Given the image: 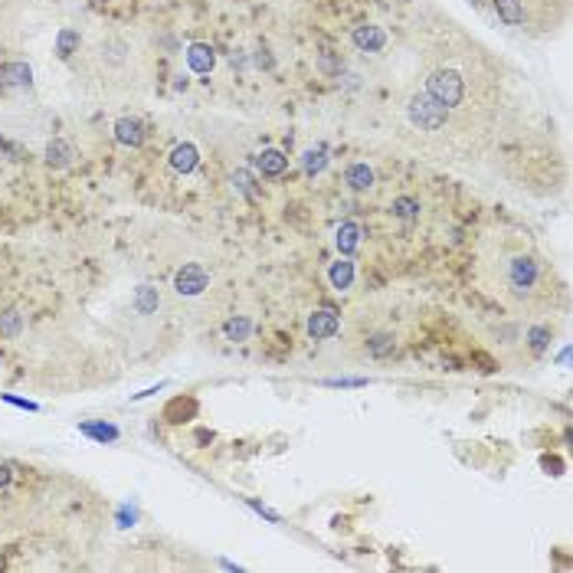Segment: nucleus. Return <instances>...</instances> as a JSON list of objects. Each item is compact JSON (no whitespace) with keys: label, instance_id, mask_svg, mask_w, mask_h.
Returning <instances> with one entry per match:
<instances>
[{"label":"nucleus","instance_id":"f257e3e1","mask_svg":"<svg viewBox=\"0 0 573 573\" xmlns=\"http://www.w3.org/2000/svg\"><path fill=\"white\" fill-rule=\"evenodd\" d=\"M492 291L501 301L515 308H537L550 299V272L541 256L521 246H505L498 249L492 262Z\"/></svg>","mask_w":573,"mask_h":573},{"label":"nucleus","instance_id":"f03ea898","mask_svg":"<svg viewBox=\"0 0 573 573\" xmlns=\"http://www.w3.org/2000/svg\"><path fill=\"white\" fill-rule=\"evenodd\" d=\"M426 96L433 102H439L443 108H455L465 98V82L455 69H436V73L426 79Z\"/></svg>","mask_w":573,"mask_h":573},{"label":"nucleus","instance_id":"7ed1b4c3","mask_svg":"<svg viewBox=\"0 0 573 573\" xmlns=\"http://www.w3.org/2000/svg\"><path fill=\"white\" fill-rule=\"evenodd\" d=\"M445 118H449V108H443L439 102H433V98L423 92V96H416L410 102V121L416 125V128L423 131H439L445 125Z\"/></svg>","mask_w":573,"mask_h":573},{"label":"nucleus","instance_id":"20e7f679","mask_svg":"<svg viewBox=\"0 0 573 573\" xmlns=\"http://www.w3.org/2000/svg\"><path fill=\"white\" fill-rule=\"evenodd\" d=\"M207 285H210V275H207V269H203L200 262H184L177 279H174V289H177L180 295H200Z\"/></svg>","mask_w":573,"mask_h":573},{"label":"nucleus","instance_id":"39448f33","mask_svg":"<svg viewBox=\"0 0 573 573\" xmlns=\"http://www.w3.org/2000/svg\"><path fill=\"white\" fill-rule=\"evenodd\" d=\"M338 328H341V321H338V315H334L331 308H324V311H315V315L308 318V334H311L315 341L334 338V334H338Z\"/></svg>","mask_w":573,"mask_h":573},{"label":"nucleus","instance_id":"423d86ee","mask_svg":"<svg viewBox=\"0 0 573 573\" xmlns=\"http://www.w3.org/2000/svg\"><path fill=\"white\" fill-rule=\"evenodd\" d=\"M354 43L361 49H367V53H380V49L387 46V33L380 30V26H357Z\"/></svg>","mask_w":573,"mask_h":573},{"label":"nucleus","instance_id":"0eeeda50","mask_svg":"<svg viewBox=\"0 0 573 573\" xmlns=\"http://www.w3.org/2000/svg\"><path fill=\"white\" fill-rule=\"evenodd\" d=\"M285 164H289V161H285L282 151H262V154L256 158V167L262 170L266 177H279V174L285 170Z\"/></svg>","mask_w":573,"mask_h":573},{"label":"nucleus","instance_id":"6e6552de","mask_svg":"<svg viewBox=\"0 0 573 573\" xmlns=\"http://www.w3.org/2000/svg\"><path fill=\"white\" fill-rule=\"evenodd\" d=\"M495 10H498V16L505 24L511 26L525 24V0H495Z\"/></svg>","mask_w":573,"mask_h":573},{"label":"nucleus","instance_id":"1a4fd4ad","mask_svg":"<svg viewBox=\"0 0 573 573\" xmlns=\"http://www.w3.org/2000/svg\"><path fill=\"white\" fill-rule=\"evenodd\" d=\"M187 63H190V69L194 73H210L213 69V53H210V46H190V53H187Z\"/></svg>","mask_w":573,"mask_h":573},{"label":"nucleus","instance_id":"9d476101","mask_svg":"<svg viewBox=\"0 0 573 573\" xmlns=\"http://www.w3.org/2000/svg\"><path fill=\"white\" fill-rule=\"evenodd\" d=\"M170 164H174L177 170H184V174H190V170L197 167V148L194 145H177L174 154H170Z\"/></svg>","mask_w":573,"mask_h":573},{"label":"nucleus","instance_id":"9b49d317","mask_svg":"<svg viewBox=\"0 0 573 573\" xmlns=\"http://www.w3.org/2000/svg\"><path fill=\"white\" fill-rule=\"evenodd\" d=\"M357 242H361V227H357V223H341L338 227V249L354 252Z\"/></svg>","mask_w":573,"mask_h":573},{"label":"nucleus","instance_id":"f8f14e48","mask_svg":"<svg viewBox=\"0 0 573 573\" xmlns=\"http://www.w3.org/2000/svg\"><path fill=\"white\" fill-rule=\"evenodd\" d=\"M351 282H354V262H347V259H341V262H334L331 266V285L334 289H351Z\"/></svg>","mask_w":573,"mask_h":573},{"label":"nucleus","instance_id":"ddd939ff","mask_svg":"<svg viewBox=\"0 0 573 573\" xmlns=\"http://www.w3.org/2000/svg\"><path fill=\"white\" fill-rule=\"evenodd\" d=\"M347 184L354 187V190H367V187L373 184V170L367 167V164H351V167H347Z\"/></svg>","mask_w":573,"mask_h":573},{"label":"nucleus","instance_id":"4468645a","mask_svg":"<svg viewBox=\"0 0 573 573\" xmlns=\"http://www.w3.org/2000/svg\"><path fill=\"white\" fill-rule=\"evenodd\" d=\"M118 141H125V145H138L141 141V125L138 121H118Z\"/></svg>","mask_w":573,"mask_h":573},{"label":"nucleus","instance_id":"2eb2a0df","mask_svg":"<svg viewBox=\"0 0 573 573\" xmlns=\"http://www.w3.org/2000/svg\"><path fill=\"white\" fill-rule=\"evenodd\" d=\"M249 331H252V324L246 321V318H233V321H227L229 341H246V338H249Z\"/></svg>","mask_w":573,"mask_h":573},{"label":"nucleus","instance_id":"dca6fc26","mask_svg":"<svg viewBox=\"0 0 573 573\" xmlns=\"http://www.w3.org/2000/svg\"><path fill=\"white\" fill-rule=\"evenodd\" d=\"M321 164H324V148H318V151H311V154L305 158V170H308V174L321 170Z\"/></svg>","mask_w":573,"mask_h":573},{"label":"nucleus","instance_id":"f3484780","mask_svg":"<svg viewBox=\"0 0 573 573\" xmlns=\"http://www.w3.org/2000/svg\"><path fill=\"white\" fill-rule=\"evenodd\" d=\"M396 213H400V217H413V213H416V203L400 197V200H396Z\"/></svg>","mask_w":573,"mask_h":573},{"label":"nucleus","instance_id":"a211bd4d","mask_svg":"<svg viewBox=\"0 0 573 573\" xmlns=\"http://www.w3.org/2000/svg\"><path fill=\"white\" fill-rule=\"evenodd\" d=\"M390 347H393V341L390 338H373V354H387Z\"/></svg>","mask_w":573,"mask_h":573},{"label":"nucleus","instance_id":"6ab92c4d","mask_svg":"<svg viewBox=\"0 0 573 573\" xmlns=\"http://www.w3.org/2000/svg\"><path fill=\"white\" fill-rule=\"evenodd\" d=\"M10 482V465L7 462H0V485H7Z\"/></svg>","mask_w":573,"mask_h":573},{"label":"nucleus","instance_id":"aec40b11","mask_svg":"<svg viewBox=\"0 0 573 573\" xmlns=\"http://www.w3.org/2000/svg\"><path fill=\"white\" fill-rule=\"evenodd\" d=\"M534 347H544V331H534Z\"/></svg>","mask_w":573,"mask_h":573}]
</instances>
